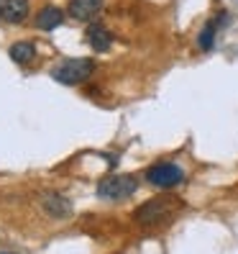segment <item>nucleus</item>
<instances>
[{
    "instance_id": "obj_1",
    "label": "nucleus",
    "mask_w": 238,
    "mask_h": 254,
    "mask_svg": "<svg viewBox=\"0 0 238 254\" xmlns=\"http://www.w3.org/2000/svg\"><path fill=\"white\" fill-rule=\"evenodd\" d=\"M180 208H182V203L174 195H159V198H151L136 208V221L146 229H154V226H161V223L172 221Z\"/></svg>"
},
{
    "instance_id": "obj_2",
    "label": "nucleus",
    "mask_w": 238,
    "mask_h": 254,
    "mask_svg": "<svg viewBox=\"0 0 238 254\" xmlns=\"http://www.w3.org/2000/svg\"><path fill=\"white\" fill-rule=\"evenodd\" d=\"M136 188H139V183H136L133 175H110V177H105V180H100L97 192H100V198L123 200V198L133 195Z\"/></svg>"
},
{
    "instance_id": "obj_3",
    "label": "nucleus",
    "mask_w": 238,
    "mask_h": 254,
    "mask_svg": "<svg viewBox=\"0 0 238 254\" xmlns=\"http://www.w3.org/2000/svg\"><path fill=\"white\" fill-rule=\"evenodd\" d=\"M95 69L93 59H67L54 69V80L64 82V85H80L82 80H87Z\"/></svg>"
},
{
    "instance_id": "obj_4",
    "label": "nucleus",
    "mask_w": 238,
    "mask_h": 254,
    "mask_svg": "<svg viewBox=\"0 0 238 254\" xmlns=\"http://www.w3.org/2000/svg\"><path fill=\"white\" fill-rule=\"evenodd\" d=\"M182 177H185L182 170L172 162H159V164L146 170V180L156 188H174V185L182 183Z\"/></svg>"
},
{
    "instance_id": "obj_5",
    "label": "nucleus",
    "mask_w": 238,
    "mask_h": 254,
    "mask_svg": "<svg viewBox=\"0 0 238 254\" xmlns=\"http://www.w3.org/2000/svg\"><path fill=\"white\" fill-rule=\"evenodd\" d=\"M0 18L8 23H23L28 18V0H0Z\"/></svg>"
},
{
    "instance_id": "obj_6",
    "label": "nucleus",
    "mask_w": 238,
    "mask_h": 254,
    "mask_svg": "<svg viewBox=\"0 0 238 254\" xmlns=\"http://www.w3.org/2000/svg\"><path fill=\"white\" fill-rule=\"evenodd\" d=\"M102 8V0H72L69 3V16L77 21H93Z\"/></svg>"
},
{
    "instance_id": "obj_7",
    "label": "nucleus",
    "mask_w": 238,
    "mask_h": 254,
    "mask_svg": "<svg viewBox=\"0 0 238 254\" xmlns=\"http://www.w3.org/2000/svg\"><path fill=\"white\" fill-rule=\"evenodd\" d=\"M87 41H90V47L95 52H108L113 44V34L102 23H90L87 26Z\"/></svg>"
},
{
    "instance_id": "obj_8",
    "label": "nucleus",
    "mask_w": 238,
    "mask_h": 254,
    "mask_svg": "<svg viewBox=\"0 0 238 254\" xmlns=\"http://www.w3.org/2000/svg\"><path fill=\"white\" fill-rule=\"evenodd\" d=\"M226 21H228V16H226V13H220L218 18H213V21H207V23H205L202 34H200V49H202V52H210V49H213L218 28H220V23H226Z\"/></svg>"
},
{
    "instance_id": "obj_9",
    "label": "nucleus",
    "mask_w": 238,
    "mask_h": 254,
    "mask_svg": "<svg viewBox=\"0 0 238 254\" xmlns=\"http://www.w3.org/2000/svg\"><path fill=\"white\" fill-rule=\"evenodd\" d=\"M62 21H64V13L59 10L56 5H47L39 13V18H36L39 28H44V31H54L56 26H62Z\"/></svg>"
},
{
    "instance_id": "obj_10",
    "label": "nucleus",
    "mask_w": 238,
    "mask_h": 254,
    "mask_svg": "<svg viewBox=\"0 0 238 254\" xmlns=\"http://www.w3.org/2000/svg\"><path fill=\"white\" fill-rule=\"evenodd\" d=\"M34 57H36V49L28 41H16L10 47V59L16 64H28V62H34Z\"/></svg>"
},
{
    "instance_id": "obj_11",
    "label": "nucleus",
    "mask_w": 238,
    "mask_h": 254,
    "mask_svg": "<svg viewBox=\"0 0 238 254\" xmlns=\"http://www.w3.org/2000/svg\"><path fill=\"white\" fill-rule=\"evenodd\" d=\"M47 208H49V213H54V216H69V203L64 198H59V195H51L47 200Z\"/></svg>"
},
{
    "instance_id": "obj_12",
    "label": "nucleus",
    "mask_w": 238,
    "mask_h": 254,
    "mask_svg": "<svg viewBox=\"0 0 238 254\" xmlns=\"http://www.w3.org/2000/svg\"><path fill=\"white\" fill-rule=\"evenodd\" d=\"M0 254H5V252H0Z\"/></svg>"
}]
</instances>
